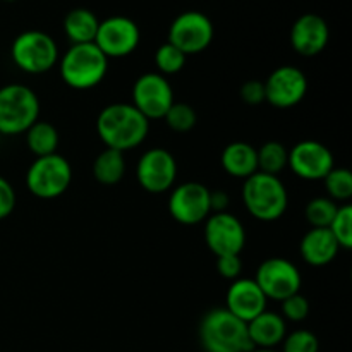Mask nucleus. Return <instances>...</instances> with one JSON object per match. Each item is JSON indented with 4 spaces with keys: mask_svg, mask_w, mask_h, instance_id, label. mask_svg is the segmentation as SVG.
Returning a JSON list of instances; mask_svg holds the SVG:
<instances>
[{
    "mask_svg": "<svg viewBox=\"0 0 352 352\" xmlns=\"http://www.w3.org/2000/svg\"><path fill=\"white\" fill-rule=\"evenodd\" d=\"M155 67H157V72L162 76H170L177 74L182 69L186 67V60H188V55L182 54L177 47H174L172 43L165 41L164 45L157 48L155 52Z\"/></svg>",
    "mask_w": 352,
    "mask_h": 352,
    "instance_id": "28",
    "label": "nucleus"
},
{
    "mask_svg": "<svg viewBox=\"0 0 352 352\" xmlns=\"http://www.w3.org/2000/svg\"><path fill=\"white\" fill-rule=\"evenodd\" d=\"M215 28L212 19L199 10H186L172 21L167 41L177 47L182 54L196 55L212 45Z\"/></svg>",
    "mask_w": 352,
    "mask_h": 352,
    "instance_id": "8",
    "label": "nucleus"
},
{
    "mask_svg": "<svg viewBox=\"0 0 352 352\" xmlns=\"http://www.w3.org/2000/svg\"><path fill=\"white\" fill-rule=\"evenodd\" d=\"M60 78L69 88L85 91L98 86L109 72V58L95 43L71 45L58 58Z\"/></svg>",
    "mask_w": 352,
    "mask_h": 352,
    "instance_id": "4",
    "label": "nucleus"
},
{
    "mask_svg": "<svg viewBox=\"0 0 352 352\" xmlns=\"http://www.w3.org/2000/svg\"><path fill=\"white\" fill-rule=\"evenodd\" d=\"M199 342L205 352H250L254 349L248 325L226 308H213L199 322Z\"/></svg>",
    "mask_w": 352,
    "mask_h": 352,
    "instance_id": "2",
    "label": "nucleus"
},
{
    "mask_svg": "<svg viewBox=\"0 0 352 352\" xmlns=\"http://www.w3.org/2000/svg\"><path fill=\"white\" fill-rule=\"evenodd\" d=\"M339 250V244L329 229H309L299 244L301 258L311 267H325L332 263Z\"/></svg>",
    "mask_w": 352,
    "mask_h": 352,
    "instance_id": "20",
    "label": "nucleus"
},
{
    "mask_svg": "<svg viewBox=\"0 0 352 352\" xmlns=\"http://www.w3.org/2000/svg\"><path fill=\"white\" fill-rule=\"evenodd\" d=\"M291 47L302 57H315L327 48L330 40L329 23L318 14H302L291 28Z\"/></svg>",
    "mask_w": 352,
    "mask_h": 352,
    "instance_id": "17",
    "label": "nucleus"
},
{
    "mask_svg": "<svg viewBox=\"0 0 352 352\" xmlns=\"http://www.w3.org/2000/svg\"><path fill=\"white\" fill-rule=\"evenodd\" d=\"M254 282L260 285L267 299L284 301L289 296L301 291L302 277L299 268L287 258H268L258 267Z\"/></svg>",
    "mask_w": 352,
    "mask_h": 352,
    "instance_id": "10",
    "label": "nucleus"
},
{
    "mask_svg": "<svg viewBox=\"0 0 352 352\" xmlns=\"http://www.w3.org/2000/svg\"><path fill=\"white\" fill-rule=\"evenodd\" d=\"M168 213L182 226H198L212 215L210 189L196 181L182 182L170 189Z\"/></svg>",
    "mask_w": 352,
    "mask_h": 352,
    "instance_id": "9",
    "label": "nucleus"
},
{
    "mask_svg": "<svg viewBox=\"0 0 352 352\" xmlns=\"http://www.w3.org/2000/svg\"><path fill=\"white\" fill-rule=\"evenodd\" d=\"M320 342L318 337L309 330H294V332L287 333L282 342L280 352H318Z\"/></svg>",
    "mask_w": 352,
    "mask_h": 352,
    "instance_id": "31",
    "label": "nucleus"
},
{
    "mask_svg": "<svg viewBox=\"0 0 352 352\" xmlns=\"http://www.w3.org/2000/svg\"><path fill=\"white\" fill-rule=\"evenodd\" d=\"M287 167L302 181H323L336 167L333 153L329 146L315 140H302L289 150Z\"/></svg>",
    "mask_w": 352,
    "mask_h": 352,
    "instance_id": "15",
    "label": "nucleus"
},
{
    "mask_svg": "<svg viewBox=\"0 0 352 352\" xmlns=\"http://www.w3.org/2000/svg\"><path fill=\"white\" fill-rule=\"evenodd\" d=\"M280 302H282L280 315L285 322L299 323V322H305V320L309 316V309H311V306H309L308 298L302 296L301 292H296V294L289 296V298H285L284 301Z\"/></svg>",
    "mask_w": 352,
    "mask_h": 352,
    "instance_id": "32",
    "label": "nucleus"
},
{
    "mask_svg": "<svg viewBox=\"0 0 352 352\" xmlns=\"http://www.w3.org/2000/svg\"><path fill=\"white\" fill-rule=\"evenodd\" d=\"M10 58L26 74H45L58 64L57 41L40 30L23 31L10 45Z\"/></svg>",
    "mask_w": 352,
    "mask_h": 352,
    "instance_id": "6",
    "label": "nucleus"
},
{
    "mask_svg": "<svg viewBox=\"0 0 352 352\" xmlns=\"http://www.w3.org/2000/svg\"><path fill=\"white\" fill-rule=\"evenodd\" d=\"M72 181V167L58 153L36 157L26 172V188L40 199H55L64 195Z\"/></svg>",
    "mask_w": 352,
    "mask_h": 352,
    "instance_id": "7",
    "label": "nucleus"
},
{
    "mask_svg": "<svg viewBox=\"0 0 352 352\" xmlns=\"http://www.w3.org/2000/svg\"><path fill=\"white\" fill-rule=\"evenodd\" d=\"M164 119L168 129H172L174 133H189L198 122V113L189 103L174 102Z\"/></svg>",
    "mask_w": 352,
    "mask_h": 352,
    "instance_id": "29",
    "label": "nucleus"
},
{
    "mask_svg": "<svg viewBox=\"0 0 352 352\" xmlns=\"http://www.w3.org/2000/svg\"><path fill=\"white\" fill-rule=\"evenodd\" d=\"M174 102V88L165 76L158 72H144L134 81L133 105L148 120L164 119Z\"/></svg>",
    "mask_w": 352,
    "mask_h": 352,
    "instance_id": "12",
    "label": "nucleus"
},
{
    "mask_svg": "<svg viewBox=\"0 0 352 352\" xmlns=\"http://www.w3.org/2000/svg\"><path fill=\"white\" fill-rule=\"evenodd\" d=\"M150 133V120L133 103H110L96 117V134L105 148L122 151L138 148Z\"/></svg>",
    "mask_w": 352,
    "mask_h": 352,
    "instance_id": "1",
    "label": "nucleus"
},
{
    "mask_svg": "<svg viewBox=\"0 0 352 352\" xmlns=\"http://www.w3.org/2000/svg\"><path fill=\"white\" fill-rule=\"evenodd\" d=\"M6 2H16V0H6Z\"/></svg>",
    "mask_w": 352,
    "mask_h": 352,
    "instance_id": "38",
    "label": "nucleus"
},
{
    "mask_svg": "<svg viewBox=\"0 0 352 352\" xmlns=\"http://www.w3.org/2000/svg\"><path fill=\"white\" fill-rule=\"evenodd\" d=\"M141 31L131 17L110 16L100 21L93 43L107 58H124L134 54L140 45Z\"/></svg>",
    "mask_w": 352,
    "mask_h": 352,
    "instance_id": "11",
    "label": "nucleus"
},
{
    "mask_svg": "<svg viewBox=\"0 0 352 352\" xmlns=\"http://www.w3.org/2000/svg\"><path fill=\"white\" fill-rule=\"evenodd\" d=\"M250 352H280V351H275V349H251Z\"/></svg>",
    "mask_w": 352,
    "mask_h": 352,
    "instance_id": "37",
    "label": "nucleus"
},
{
    "mask_svg": "<svg viewBox=\"0 0 352 352\" xmlns=\"http://www.w3.org/2000/svg\"><path fill=\"white\" fill-rule=\"evenodd\" d=\"M136 179L151 195L170 191L177 179V160L165 148H150L138 160Z\"/></svg>",
    "mask_w": 352,
    "mask_h": 352,
    "instance_id": "13",
    "label": "nucleus"
},
{
    "mask_svg": "<svg viewBox=\"0 0 352 352\" xmlns=\"http://www.w3.org/2000/svg\"><path fill=\"white\" fill-rule=\"evenodd\" d=\"M248 325V336L254 349H275L284 342L287 336V322L280 313L265 309L261 315L251 320Z\"/></svg>",
    "mask_w": 352,
    "mask_h": 352,
    "instance_id": "19",
    "label": "nucleus"
},
{
    "mask_svg": "<svg viewBox=\"0 0 352 352\" xmlns=\"http://www.w3.org/2000/svg\"><path fill=\"white\" fill-rule=\"evenodd\" d=\"M26 138V146L31 153L36 157H47V155L57 153L58 148V131L54 124L47 120H40L31 124L24 133Z\"/></svg>",
    "mask_w": 352,
    "mask_h": 352,
    "instance_id": "24",
    "label": "nucleus"
},
{
    "mask_svg": "<svg viewBox=\"0 0 352 352\" xmlns=\"http://www.w3.org/2000/svg\"><path fill=\"white\" fill-rule=\"evenodd\" d=\"M126 175V157L122 151L105 148L93 162V177L103 186H116Z\"/></svg>",
    "mask_w": 352,
    "mask_h": 352,
    "instance_id": "23",
    "label": "nucleus"
},
{
    "mask_svg": "<svg viewBox=\"0 0 352 352\" xmlns=\"http://www.w3.org/2000/svg\"><path fill=\"white\" fill-rule=\"evenodd\" d=\"M243 203L253 219L275 222L287 212L289 192L278 175L254 172L244 179Z\"/></svg>",
    "mask_w": 352,
    "mask_h": 352,
    "instance_id": "3",
    "label": "nucleus"
},
{
    "mask_svg": "<svg viewBox=\"0 0 352 352\" xmlns=\"http://www.w3.org/2000/svg\"><path fill=\"white\" fill-rule=\"evenodd\" d=\"M220 165L229 175L244 181L258 172L256 148L246 141L229 143L220 155Z\"/></svg>",
    "mask_w": 352,
    "mask_h": 352,
    "instance_id": "21",
    "label": "nucleus"
},
{
    "mask_svg": "<svg viewBox=\"0 0 352 352\" xmlns=\"http://www.w3.org/2000/svg\"><path fill=\"white\" fill-rule=\"evenodd\" d=\"M339 206V203L330 199L329 196L309 199L305 208L306 222L311 226V229H329Z\"/></svg>",
    "mask_w": 352,
    "mask_h": 352,
    "instance_id": "26",
    "label": "nucleus"
},
{
    "mask_svg": "<svg viewBox=\"0 0 352 352\" xmlns=\"http://www.w3.org/2000/svg\"><path fill=\"white\" fill-rule=\"evenodd\" d=\"M258 172L278 175L287 168L289 150L280 141H267L256 150Z\"/></svg>",
    "mask_w": 352,
    "mask_h": 352,
    "instance_id": "25",
    "label": "nucleus"
},
{
    "mask_svg": "<svg viewBox=\"0 0 352 352\" xmlns=\"http://www.w3.org/2000/svg\"><path fill=\"white\" fill-rule=\"evenodd\" d=\"M17 196L12 184L0 175V220L7 219L16 208Z\"/></svg>",
    "mask_w": 352,
    "mask_h": 352,
    "instance_id": "35",
    "label": "nucleus"
},
{
    "mask_svg": "<svg viewBox=\"0 0 352 352\" xmlns=\"http://www.w3.org/2000/svg\"><path fill=\"white\" fill-rule=\"evenodd\" d=\"M243 260L241 254H226V256H217V272L220 277L227 280H236L243 274Z\"/></svg>",
    "mask_w": 352,
    "mask_h": 352,
    "instance_id": "33",
    "label": "nucleus"
},
{
    "mask_svg": "<svg viewBox=\"0 0 352 352\" xmlns=\"http://www.w3.org/2000/svg\"><path fill=\"white\" fill-rule=\"evenodd\" d=\"M327 196L336 203H349L352 198V174L346 167H333L323 179Z\"/></svg>",
    "mask_w": 352,
    "mask_h": 352,
    "instance_id": "27",
    "label": "nucleus"
},
{
    "mask_svg": "<svg viewBox=\"0 0 352 352\" xmlns=\"http://www.w3.org/2000/svg\"><path fill=\"white\" fill-rule=\"evenodd\" d=\"M98 17L85 7L69 10L64 17V33L72 45L93 43L98 31Z\"/></svg>",
    "mask_w": 352,
    "mask_h": 352,
    "instance_id": "22",
    "label": "nucleus"
},
{
    "mask_svg": "<svg viewBox=\"0 0 352 352\" xmlns=\"http://www.w3.org/2000/svg\"><path fill=\"white\" fill-rule=\"evenodd\" d=\"M230 205V196L227 195L223 189H210V206H212V213L227 212V206Z\"/></svg>",
    "mask_w": 352,
    "mask_h": 352,
    "instance_id": "36",
    "label": "nucleus"
},
{
    "mask_svg": "<svg viewBox=\"0 0 352 352\" xmlns=\"http://www.w3.org/2000/svg\"><path fill=\"white\" fill-rule=\"evenodd\" d=\"M329 230L336 237L340 250H351L352 248V206L349 203L340 205L330 223Z\"/></svg>",
    "mask_w": 352,
    "mask_h": 352,
    "instance_id": "30",
    "label": "nucleus"
},
{
    "mask_svg": "<svg viewBox=\"0 0 352 352\" xmlns=\"http://www.w3.org/2000/svg\"><path fill=\"white\" fill-rule=\"evenodd\" d=\"M265 102L275 109H292L305 100L308 78L296 65H280L265 79Z\"/></svg>",
    "mask_w": 352,
    "mask_h": 352,
    "instance_id": "14",
    "label": "nucleus"
},
{
    "mask_svg": "<svg viewBox=\"0 0 352 352\" xmlns=\"http://www.w3.org/2000/svg\"><path fill=\"white\" fill-rule=\"evenodd\" d=\"M267 296L254 282V278L239 277L232 280L226 294V309L236 318L250 323L267 309Z\"/></svg>",
    "mask_w": 352,
    "mask_h": 352,
    "instance_id": "18",
    "label": "nucleus"
},
{
    "mask_svg": "<svg viewBox=\"0 0 352 352\" xmlns=\"http://www.w3.org/2000/svg\"><path fill=\"white\" fill-rule=\"evenodd\" d=\"M239 95L248 105H261L265 102V82L260 79H250L241 86Z\"/></svg>",
    "mask_w": 352,
    "mask_h": 352,
    "instance_id": "34",
    "label": "nucleus"
},
{
    "mask_svg": "<svg viewBox=\"0 0 352 352\" xmlns=\"http://www.w3.org/2000/svg\"><path fill=\"white\" fill-rule=\"evenodd\" d=\"M203 223H205V243L215 256L243 253L246 246V229L234 213H212Z\"/></svg>",
    "mask_w": 352,
    "mask_h": 352,
    "instance_id": "16",
    "label": "nucleus"
},
{
    "mask_svg": "<svg viewBox=\"0 0 352 352\" xmlns=\"http://www.w3.org/2000/svg\"><path fill=\"white\" fill-rule=\"evenodd\" d=\"M40 119V98L26 85L10 82L0 88V134H24Z\"/></svg>",
    "mask_w": 352,
    "mask_h": 352,
    "instance_id": "5",
    "label": "nucleus"
}]
</instances>
